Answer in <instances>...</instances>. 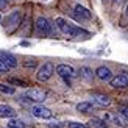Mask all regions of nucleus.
I'll return each mask as SVG.
<instances>
[{"instance_id": "18", "label": "nucleus", "mask_w": 128, "mask_h": 128, "mask_svg": "<svg viewBox=\"0 0 128 128\" xmlns=\"http://www.w3.org/2000/svg\"><path fill=\"white\" fill-rule=\"evenodd\" d=\"M0 92L5 94V95H12L16 92V88L14 86H10V84H3V83H0Z\"/></svg>"}, {"instance_id": "6", "label": "nucleus", "mask_w": 128, "mask_h": 128, "mask_svg": "<svg viewBox=\"0 0 128 128\" xmlns=\"http://www.w3.org/2000/svg\"><path fill=\"white\" fill-rule=\"evenodd\" d=\"M56 74H58L60 76H62L66 81L69 78H74V76L76 75L75 69L72 66H67V64H58V66H56Z\"/></svg>"}, {"instance_id": "8", "label": "nucleus", "mask_w": 128, "mask_h": 128, "mask_svg": "<svg viewBox=\"0 0 128 128\" xmlns=\"http://www.w3.org/2000/svg\"><path fill=\"white\" fill-rule=\"evenodd\" d=\"M27 97L31 100V102H44L47 97V92L42 91V89H30V91L27 92Z\"/></svg>"}, {"instance_id": "7", "label": "nucleus", "mask_w": 128, "mask_h": 128, "mask_svg": "<svg viewBox=\"0 0 128 128\" xmlns=\"http://www.w3.org/2000/svg\"><path fill=\"white\" fill-rule=\"evenodd\" d=\"M111 86L116 88V89L128 88V72H122V74H119L117 76H114V78L111 80Z\"/></svg>"}, {"instance_id": "2", "label": "nucleus", "mask_w": 128, "mask_h": 128, "mask_svg": "<svg viewBox=\"0 0 128 128\" xmlns=\"http://www.w3.org/2000/svg\"><path fill=\"white\" fill-rule=\"evenodd\" d=\"M103 120L106 124H114V125H119L122 128L128 126V119L124 116L122 112H106Z\"/></svg>"}, {"instance_id": "23", "label": "nucleus", "mask_w": 128, "mask_h": 128, "mask_svg": "<svg viewBox=\"0 0 128 128\" xmlns=\"http://www.w3.org/2000/svg\"><path fill=\"white\" fill-rule=\"evenodd\" d=\"M36 66V61L34 60H28L27 62H25V67H34Z\"/></svg>"}, {"instance_id": "4", "label": "nucleus", "mask_w": 128, "mask_h": 128, "mask_svg": "<svg viewBox=\"0 0 128 128\" xmlns=\"http://www.w3.org/2000/svg\"><path fill=\"white\" fill-rule=\"evenodd\" d=\"M55 74V66L52 62H46V64H42V66L39 67V70H38V80L39 81H47L52 78V75Z\"/></svg>"}, {"instance_id": "17", "label": "nucleus", "mask_w": 128, "mask_h": 128, "mask_svg": "<svg viewBox=\"0 0 128 128\" xmlns=\"http://www.w3.org/2000/svg\"><path fill=\"white\" fill-rule=\"evenodd\" d=\"M80 76L83 80H86V81H91L92 80V70L89 67H81L80 69Z\"/></svg>"}, {"instance_id": "22", "label": "nucleus", "mask_w": 128, "mask_h": 128, "mask_svg": "<svg viewBox=\"0 0 128 128\" xmlns=\"http://www.w3.org/2000/svg\"><path fill=\"white\" fill-rule=\"evenodd\" d=\"M10 83H12V84H19V86H27V83H25V81L17 80V78H10Z\"/></svg>"}, {"instance_id": "21", "label": "nucleus", "mask_w": 128, "mask_h": 128, "mask_svg": "<svg viewBox=\"0 0 128 128\" xmlns=\"http://www.w3.org/2000/svg\"><path fill=\"white\" fill-rule=\"evenodd\" d=\"M8 70H10V67L6 66V62L2 58H0V74H5V72H8Z\"/></svg>"}, {"instance_id": "25", "label": "nucleus", "mask_w": 128, "mask_h": 128, "mask_svg": "<svg viewBox=\"0 0 128 128\" xmlns=\"http://www.w3.org/2000/svg\"><path fill=\"white\" fill-rule=\"evenodd\" d=\"M120 112H122L124 116H125V117L128 119V106H124V108H122V111H120Z\"/></svg>"}, {"instance_id": "15", "label": "nucleus", "mask_w": 128, "mask_h": 128, "mask_svg": "<svg viewBox=\"0 0 128 128\" xmlns=\"http://www.w3.org/2000/svg\"><path fill=\"white\" fill-rule=\"evenodd\" d=\"M19 19H20V12H19V11H14L8 19H6V24H8L10 27H16V25L19 24Z\"/></svg>"}, {"instance_id": "24", "label": "nucleus", "mask_w": 128, "mask_h": 128, "mask_svg": "<svg viewBox=\"0 0 128 128\" xmlns=\"http://www.w3.org/2000/svg\"><path fill=\"white\" fill-rule=\"evenodd\" d=\"M6 6H8V0H0V11L5 10Z\"/></svg>"}, {"instance_id": "1", "label": "nucleus", "mask_w": 128, "mask_h": 128, "mask_svg": "<svg viewBox=\"0 0 128 128\" xmlns=\"http://www.w3.org/2000/svg\"><path fill=\"white\" fill-rule=\"evenodd\" d=\"M56 25H58V28L62 31L66 36H70V38H74V36H89V33L86 30H83V28H78V27H75V25L72 24H69L67 20H64L62 17H58L56 19Z\"/></svg>"}, {"instance_id": "11", "label": "nucleus", "mask_w": 128, "mask_h": 128, "mask_svg": "<svg viewBox=\"0 0 128 128\" xmlns=\"http://www.w3.org/2000/svg\"><path fill=\"white\" fill-rule=\"evenodd\" d=\"M92 103H95V105H98V106H108L111 103V100H110V97L108 95H105V94H92Z\"/></svg>"}, {"instance_id": "12", "label": "nucleus", "mask_w": 128, "mask_h": 128, "mask_svg": "<svg viewBox=\"0 0 128 128\" xmlns=\"http://www.w3.org/2000/svg\"><path fill=\"white\" fill-rule=\"evenodd\" d=\"M0 58L6 62V66H8L10 69L17 67V60H16L14 55H11V53H8V52H0Z\"/></svg>"}, {"instance_id": "13", "label": "nucleus", "mask_w": 128, "mask_h": 128, "mask_svg": "<svg viewBox=\"0 0 128 128\" xmlns=\"http://www.w3.org/2000/svg\"><path fill=\"white\" fill-rule=\"evenodd\" d=\"M16 116L14 108L10 105H0V117L2 119H12Z\"/></svg>"}, {"instance_id": "3", "label": "nucleus", "mask_w": 128, "mask_h": 128, "mask_svg": "<svg viewBox=\"0 0 128 128\" xmlns=\"http://www.w3.org/2000/svg\"><path fill=\"white\" fill-rule=\"evenodd\" d=\"M36 30L38 33L42 34L44 38H48L53 34V28H52V24H50L46 17H39L36 20Z\"/></svg>"}, {"instance_id": "9", "label": "nucleus", "mask_w": 128, "mask_h": 128, "mask_svg": "<svg viewBox=\"0 0 128 128\" xmlns=\"http://www.w3.org/2000/svg\"><path fill=\"white\" fill-rule=\"evenodd\" d=\"M74 16L75 19H78V20H89L91 19V11L86 10L84 6H81V5H75V8H74Z\"/></svg>"}, {"instance_id": "10", "label": "nucleus", "mask_w": 128, "mask_h": 128, "mask_svg": "<svg viewBox=\"0 0 128 128\" xmlns=\"http://www.w3.org/2000/svg\"><path fill=\"white\" fill-rule=\"evenodd\" d=\"M95 76H97L98 80H102V81H111L112 80V72L108 67L100 66L97 70H95Z\"/></svg>"}, {"instance_id": "5", "label": "nucleus", "mask_w": 128, "mask_h": 128, "mask_svg": "<svg viewBox=\"0 0 128 128\" xmlns=\"http://www.w3.org/2000/svg\"><path fill=\"white\" fill-rule=\"evenodd\" d=\"M31 114L36 117V119H52L53 112L48 110V108L42 106V105H34L31 108Z\"/></svg>"}, {"instance_id": "27", "label": "nucleus", "mask_w": 128, "mask_h": 128, "mask_svg": "<svg viewBox=\"0 0 128 128\" xmlns=\"http://www.w3.org/2000/svg\"><path fill=\"white\" fill-rule=\"evenodd\" d=\"M44 2H48V0H44Z\"/></svg>"}, {"instance_id": "19", "label": "nucleus", "mask_w": 128, "mask_h": 128, "mask_svg": "<svg viewBox=\"0 0 128 128\" xmlns=\"http://www.w3.org/2000/svg\"><path fill=\"white\" fill-rule=\"evenodd\" d=\"M6 126L8 128H25L24 122L22 120H19V119H11L8 124H6Z\"/></svg>"}, {"instance_id": "20", "label": "nucleus", "mask_w": 128, "mask_h": 128, "mask_svg": "<svg viewBox=\"0 0 128 128\" xmlns=\"http://www.w3.org/2000/svg\"><path fill=\"white\" fill-rule=\"evenodd\" d=\"M67 128H89V126H86L84 124H78V122H69Z\"/></svg>"}, {"instance_id": "14", "label": "nucleus", "mask_w": 128, "mask_h": 128, "mask_svg": "<svg viewBox=\"0 0 128 128\" xmlns=\"http://www.w3.org/2000/svg\"><path fill=\"white\" fill-rule=\"evenodd\" d=\"M89 125V128H108V125H106V122L105 120H102V119H97V117H92L91 120L88 122Z\"/></svg>"}, {"instance_id": "16", "label": "nucleus", "mask_w": 128, "mask_h": 128, "mask_svg": "<svg viewBox=\"0 0 128 128\" xmlns=\"http://www.w3.org/2000/svg\"><path fill=\"white\" fill-rule=\"evenodd\" d=\"M76 111H80V112L92 111V102H81V103H78L76 105Z\"/></svg>"}, {"instance_id": "26", "label": "nucleus", "mask_w": 128, "mask_h": 128, "mask_svg": "<svg viewBox=\"0 0 128 128\" xmlns=\"http://www.w3.org/2000/svg\"><path fill=\"white\" fill-rule=\"evenodd\" d=\"M125 14H126V17H128V6H126V10H125Z\"/></svg>"}]
</instances>
